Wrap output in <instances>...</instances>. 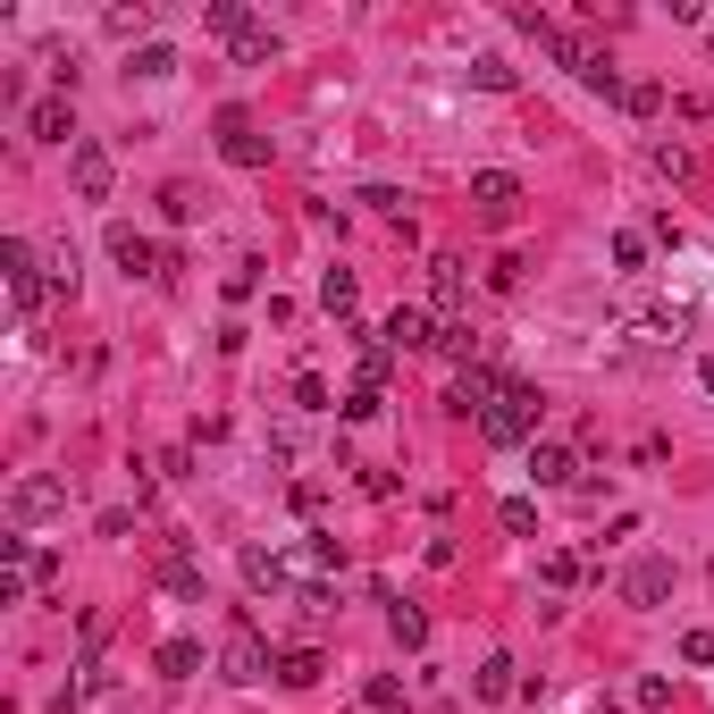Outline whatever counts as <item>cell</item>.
<instances>
[{"instance_id":"obj_19","label":"cell","mask_w":714,"mask_h":714,"mask_svg":"<svg viewBox=\"0 0 714 714\" xmlns=\"http://www.w3.org/2000/svg\"><path fill=\"white\" fill-rule=\"evenodd\" d=\"M470 690H479V697H513V690H522V681H513V656H488L479 673H470Z\"/></svg>"},{"instance_id":"obj_1","label":"cell","mask_w":714,"mask_h":714,"mask_svg":"<svg viewBox=\"0 0 714 714\" xmlns=\"http://www.w3.org/2000/svg\"><path fill=\"white\" fill-rule=\"evenodd\" d=\"M538 413H546V395L529 378H505V395L479 413V437L488 446H538Z\"/></svg>"},{"instance_id":"obj_30","label":"cell","mask_w":714,"mask_h":714,"mask_svg":"<svg viewBox=\"0 0 714 714\" xmlns=\"http://www.w3.org/2000/svg\"><path fill=\"white\" fill-rule=\"evenodd\" d=\"M538 581H546V588H581V555H546Z\"/></svg>"},{"instance_id":"obj_22","label":"cell","mask_w":714,"mask_h":714,"mask_svg":"<svg viewBox=\"0 0 714 714\" xmlns=\"http://www.w3.org/2000/svg\"><path fill=\"white\" fill-rule=\"evenodd\" d=\"M354 295H361V286H354V269H328V278H320V303L337 311V320H354Z\"/></svg>"},{"instance_id":"obj_3","label":"cell","mask_w":714,"mask_h":714,"mask_svg":"<svg viewBox=\"0 0 714 714\" xmlns=\"http://www.w3.org/2000/svg\"><path fill=\"white\" fill-rule=\"evenodd\" d=\"M278 664H269V639L252 631V622H236L227 631V647H219V681H269Z\"/></svg>"},{"instance_id":"obj_18","label":"cell","mask_w":714,"mask_h":714,"mask_svg":"<svg viewBox=\"0 0 714 714\" xmlns=\"http://www.w3.org/2000/svg\"><path fill=\"white\" fill-rule=\"evenodd\" d=\"M236 59H245V68H269V59H278V34H269V26L252 18L245 34H236Z\"/></svg>"},{"instance_id":"obj_25","label":"cell","mask_w":714,"mask_h":714,"mask_svg":"<svg viewBox=\"0 0 714 714\" xmlns=\"http://www.w3.org/2000/svg\"><path fill=\"white\" fill-rule=\"evenodd\" d=\"M622 110H631V118H656L664 110V85H647V76H639V85H622Z\"/></svg>"},{"instance_id":"obj_12","label":"cell","mask_w":714,"mask_h":714,"mask_svg":"<svg viewBox=\"0 0 714 714\" xmlns=\"http://www.w3.org/2000/svg\"><path fill=\"white\" fill-rule=\"evenodd\" d=\"M378 345H387V354H420V345H437V328H429V311H395V320L378 328Z\"/></svg>"},{"instance_id":"obj_38","label":"cell","mask_w":714,"mask_h":714,"mask_svg":"<svg viewBox=\"0 0 714 714\" xmlns=\"http://www.w3.org/2000/svg\"><path fill=\"white\" fill-rule=\"evenodd\" d=\"M378 404H387V395H370V387H354V395H345V404H337V413H345V420H370V413H378Z\"/></svg>"},{"instance_id":"obj_13","label":"cell","mask_w":714,"mask_h":714,"mask_svg":"<svg viewBox=\"0 0 714 714\" xmlns=\"http://www.w3.org/2000/svg\"><path fill=\"white\" fill-rule=\"evenodd\" d=\"M151 673H160V681H194V673H202V639H160V647H151Z\"/></svg>"},{"instance_id":"obj_27","label":"cell","mask_w":714,"mask_h":714,"mask_svg":"<svg viewBox=\"0 0 714 714\" xmlns=\"http://www.w3.org/2000/svg\"><path fill=\"white\" fill-rule=\"evenodd\" d=\"M127 68H135V76H177V51H169V42H143Z\"/></svg>"},{"instance_id":"obj_26","label":"cell","mask_w":714,"mask_h":714,"mask_svg":"<svg viewBox=\"0 0 714 714\" xmlns=\"http://www.w3.org/2000/svg\"><path fill=\"white\" fill-rule=\"evenodd\" d=\"M160 581H169L177 597H202V572H194V555H169V564H160Z\"/></svg>"},{"instance_id":"obj_15","label":"cell","mask_w":714,"mask_h":714,"mask_svg":"<svg viewBox=\"0 0 714 714\" xmlns=\"http://www.w3.org/2000/svg\"><path fill=\"white\" fill-rule=\"evenodd\" d=\"M320 673H328V656H320V647H286V656H278V681H286V690H311Z\"/></svg>"},{"instance_id":"obj_20","label":"cell","mask_w":714,"mask_h":714,"mask_svg":"<svg viewBox=\"0 0 714 714\" xmlns=\"http://www.w3.org/2000/svg\"><path fill=\"white\" fill-rule=\"evenodd\" d=\"M245 581H252V588H286V555H269V546H245Z\"/></svg>"},{"instance_id":"obj_16","label":"cell","mask_w":714,"mask_h":714,"mask_svg":"<svg viewBox=\"0 0 714 714\" xmlns=\"http://www.w3.org/2000/svg\"><path fill=\"white\" fill-rule=\"evenodd\" d=\"M429 295L446 303V311H463V261H454V252H437V261H429Z\"/></svg>"},{"instance_id":"obj_40","label":"cell","mask_w":714,"mask_h":714,"mask_svg":"<svg viewBox=\"0 0 714 714\" xmlns=\"http://www.w3.org/2000/svg\"><path fill=\"white\" fill-rule=\"evenodd\" d=\"M681 656H690V664H714V631H690V639H681Z\"/></svg>"},{"instance_id":"obj_11","label":"cell","mask_w":714,"mask_h":714,"mask_svg":"<svg viewBox=\"0 0 714 714\" xmlns=\"http://www.w3.org/2000/svg\"><path fill=\"white\" fill-rule=\"evenodd\" d=\"M26 127H34V143H85V135H76V110H68V93H51V101H34V110H26Z\"/></svg>"},{"instance_id":"obj_35","label":"cell","mask_w":714,"mask_h":714,"mask_svg":"<svg viewBox=\"0 0 714 714\" xmlns=\"http://www.w3.org/2000/svg\"><path fill=\"white\" fill-rule=\"evenodd\" d=\"M437 354L463 361V354H470V320H437Z\"/></svg>"},{"instance_id":"obj_33","label":"cell","mask_w":714,"mask_h":714,"mask_svg":"<svg viewBox=\"0 0 714 714\" xmlns=\"http://www.w3.org/2000/svg\"><path fill=\"white\" fill-rule=\"evenodd\" d=\"M42 278H51V286H76V245H51V252H42Z\"/></svg>"},{"instance_id":"obj_39","label":"cell","mask_w":714,"mask_h":714,"mask_svg":"<svg viewBox=\"0 0 714 714\" xmlns=\"http://www.w3.org/2000/svg\"><path fill=\"white\" fill-rule=\"evenodd\" d=\"M639 706H647V714H656V706H673V681H664V673H647V681H639Z\"/></svg>"},{"instance_id":"obj_21","label":"cell","mask_w":714,"mask_h":714,"mask_svg":"<svg viewBox=\"0 0 714 714\" xmlns=\"http://www.w3.org/2000/svg\"><path fill=\"white\" fill-rule=\"evenodd\" d=\"M202 26H210V34H227V42H236V34L252 26V9H245V0H210V9H202Z\"/></svg>"},{"instance_id":"obj_9","label":"cell","mask_w":714,"mask_h":714,"mask_svg":"<svg viewBox=\"0 0 714 714\" xmlns=\"http://www.w3.org/2000/svg\"><path fill=\"white\" fill-rule=\"evenodd\" d=\"M664 597H673V564L664 555H639L622 572V605H664Z\"/></svg>"},{"instance_id":"obj_28","label":"cell","mask_w":714,"mask_h":714,"mask_svg":"<svg viewBox=\"0 0 714 714\" xmlns=\"http://www.w3.org/2000/svg\"><path fill=\"white\" fill-rule=\"evenodd\" d=\"M496 522H505L513 538H529V529H538V505H529V496H505V505H496Z\"/></svg>"},{"instance_id":"obj_24","label":"cell","mask_w":714,"mask_h":714,"mask_svg":"<svg viewBox=\"0 0 714 714\" xmlns=\"http://www.w3.org/2000/svg\"><path fill=\"white\" fill-rule=\"evenodd\" d=\"M160 219H177V227L202 219V194H194V186H160Z\"/></svg>"},{"instance_id":"obj_17","label":"cell","mask_w":714,"mask_h":714,"mask_svg":"<svg viewBox=\"0 0 714 714\" xmlns=\"http://www.w3.org/2000/svg\"><path fill=\"white\" fill-rule=\"evenodd\" d=\"M361 706L370 714H404V673H370L361 681Z\"/></svg>"},{"instance_id":"obj_7","label":"cell","mask_w":714,"mask_h":714,"mask_svg":"<svg viewBox=\"0 0 714 714\" xmlns=\"http://www.w3.org/2000/svg\"><path fill=\"white\" fill-rule=\"evenodd\" d=\"M496 395H505V370H488V361H463V370H454V387H446V404H454V413H488Z\"/></svg>"},{"instance_id":"obj_10","label":"cell","mask_w":714,"mask_h":714,"mask_svg":"<svg viewBox=\"0 0 714 714\" xmlns=\"http://www.w3.org/2000/svg\"><path fill=\"white\" fill-rule=\"evenodd\" d=\"M68 177H76V194H85V202H110V151H101L93 135L68 151Z\"/></svg>"},{"instance_id":"obj_6","label":"cell","mask_w":714,"mask_h":714,"mask_svg":"<svg viewBox=\"0 0 714 714\" xmlns=\"http://www.w3.org/2000/svg\"><path fill=\"white\" fill-rule=\"evenodd\" d=\"M59 505H68V488H59V479H42V470H34V479H18V488H9V522H18V529L51 522Z\"/></svg>"},{"instance_id":"obj_8","label":"cell","mask_w":714,"mask_h":714,"mask_svg":"<svg viewBox=\"0 0 714 714\" xmlns=\"http://www.w3.org/2000/svg\"><path fill=\"white\" fill-rule=\"evenodd\" d=\"M110 261L127 269V278H160V261H169V252L151 245L143 227H110Z\"/></svg>"},{"instance_id":"obj_32","label":"cell","mask_w":714,"mask_h":714,"mask_svg":"<svg viewBox=\"0 0 714 714\" xmlns=\"http://www.w3.org/2000/svg\"><path fill=\"white\" fill-rule=\"evenodd\" d=\"M522 252H496V261H488V286H496V295H513V286H522Z\"/></svg>"},{"instance_id":"obj_14","label":"cell","mask_w":714,"mask_h":714,"mask_svg":"<svg viewBox=\"0 0 714 714\" xmlns=\"http://www.w3.org/2000/svg\"><path fill=\"white\" fill-rule=\"evenodd\" d=\"M529 479H538V488H564V479H572V454L555 446V437H538V446H529Z\"/></svg>"},{"instance_id":"obj_4","label":"cell","mask_w":714,"mask_h":714,"mask_svg":"<svg viewBox=\"0 0 714 714\" xmlns=\"http://www.w3.org/2000/svg\"><path fill=\"white\" fill-rule=\"evenodd\" d=\"M0 269H9V295H18V311H42V303H51V278L34 269V245H26V236H9V245H0Z\"/></svg>"},{"instance_id":"obj_37","label":"cell","mask_w":714,"mask_h":714,"mask_svg":"<svg viewBox=\"0 0 714 714\" xmlns=\"http://www.w3.org/2000/svg\"><path fill=\"white\" fill-rule=\"evenodd\" d=\"M656 177H673V186H681V177H690V151H681V143H656Z\"/></svg>"},{"instance_id":"obj_36","label":"cell","mask_w":714,"mask_h":714,"mask_svg":"<svg viewBox=\"0 0 714 714\" xmlns=\"http://www.w3.org/2000/svg\"><path fill=\"white\" fill-rule=\"evenodd\" d=\"M295 404H303V413H328V378L303 370V378H295Z\"/></svg>"},{"instance_id":"obj_5","label":"cell","mask_w":714,"mask_h":714,"mask_svg":"<svg viewBox=\"0 0 714 714\" xmlns=\"http://www.w3.org/2000/svg\"><path fill=\"white\" fill-rule=\"evenodd\" d=\"M219 151H227V169H269V135L245 110H219Z\"/></svg>"},{"instance_id":"obj_29","label":"cell","mask_w":714,"mask_h":714,"mask_svg":"<svg viewBox=\"0 0 714 714\" xmlns=\"http://www.w3.org/2000/svg\"><path fill=\"white\" fill-rule=\"evenodd\" d=\"M252 295H261V261H236L227 269V303H252Z\"/></svg>"},{"instance_id":"obj_2","label":"cell","mask_w":714,"mask_h":714,"mask_svg":"<svg viewBox=\"0 0 714 714\" xmlns=\"http://www.w3.org/2000/svg\"><path fill=\"white\" fill-rule=\"evenodd\" d=\"M522 202H529V194H522V177H513V169H479V177H470V210H479L488 227H513V219H522Z\"/></svg>"},{"instance_id":"obj_31","label":"cell","mask_w":714,"mask_h":714,"mask_svg":"<svg viewBox=\"0 0 714 714\" xmlns=\"http://www.w3.org/2000/svg\"><path fill=\"white\" fill-rule=\"evenodd\" d=\"M614 269H647V236H639V227H622V236H614Z\"/></svg>"},{"instance_id":"obj_23","label":"cell","mask_w":714,"mask_h":714,"mask_svg":"<svg viewBox=\"0 0 714 714\" xmlns=\"http://www.w3.org/2000/svg\"><path fill=\"white\" fill-rule=\"evenodd\" d=\"M387 631H395V647H420V639H429V614H420V605H395Z\"/></svg>"},{"instance_id":"obj_34","label":"cell","mask_w":714,"mask_h":714,"mask_svg":"<svg viewBox=\"0 0 714 714\" xmlns=\"http://www.w3.org/2000/svg\"><path fill=\"white\" fill-rule=\"evenodd\" d=\"M470 85H479V93H513V68H505V59H479V68H470Z\"/></svg>"},{"instance_id":"obj_41","label":"cell","mask_w":714,"mask_h":714,"mask_svg":"<svg viewBox=\"0 0 714 714\" xmlns=\"http://www.w3.org/2000/svg\"><path fill=\"white\" fill-rule=\"evenodd\" d=\"M697 387H706V395H714V361H697Z\"/></svg>"}]
</instances>
